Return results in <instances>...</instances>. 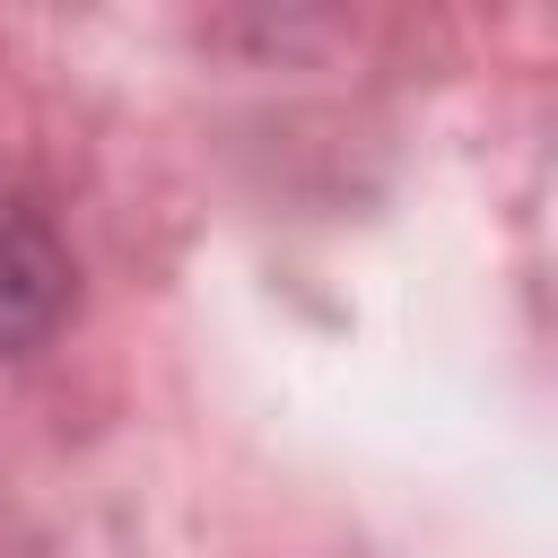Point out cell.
<instances>
[{"mask_svg":"<svg viewBox=\"0 0 558 558\" xmlns=\"http://www.w3.org/2000/svg\"><path fill=\"white\" fill-rule=\"evenodd\" d=\"M70 244L52 235V218L17 192H0V357L35 349L61 314H70Z\"/></svg>","mask_w":558,"mask_h":558,"instance_id":"cell-1","label":"cell"}]
</instances>
